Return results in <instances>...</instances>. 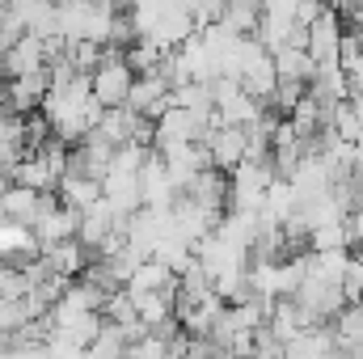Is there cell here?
I'll return each mask as SVG.
<instances>
[{
    "mask_svg": "<svg viewBox=\"0 0 363 359\" xmlns=\"http://www.w3.org/2000/svg\"><path fill=\"white\" fill-rule=\"evenodd\" d=\"M131 85H135V77H131V68L123 64V51H106V60L89 72V97L101 106V110L127 106Z\"/></svg>",
    "mask_w": 363,
    "mask_h": 359,
    "instance_id": "cell-1",
    "label": "cell"
},
{
    "mask_svg": "<svg viewBox=\"0 0 363 359\" xmlns=\"http://www.w3.org/2000/svg\"><path fill=\"white\" fill-rule=\"evenodd\" d=\"M127 224H131V216H123V211H114L106 199H97L93 207L81 211V220H77V241L89 250V258L97 254V245L101 241H110L114 233H127Z\"/></svg>",
    "mask_w": 363,
    "mask_h": 359,
    "instance_id": "cell-2",
    "label": "cell"
},
{
    "mask_svg": "<svg viewBox=\"0 0 363 359\" xmlns=\"http://www.w3.org/2000/svg\"><path fill=\"white\" fill-rule=\"evenodd\" d=\"M338 43H342V21H338V13L325 4L321 17L304 30V55L313 60V68H334V64H338Z\"/></svg>",
    "mask_w": 363,
    "mask_h": 359,
    "instance_id": "cell-3",
    "label": "cell"
},
{
    "mask_svg": "<svg viewBox=\"0 0 363 359\" xmlns=\"http://www.w3.org/2000/svg\"><path fill=\"white\" fill-rule=\"evenodd\" d=\"M203 148H207V165L228 178V174L245 161V131H237V127H216V131L203 140Z\"/></svg>",
    "mask_w": 363,
    "mask_h": 359,
    "instance_id": "cell-4",
    "label": "cell"
},
{
    "mask_svg": "<svg viewBox=\"0 0 363 359\" xmlns=\"http://www.w3.org/2000/svg\"><path fill=\"white\" fill-rule=\"evenodd\" d=\"M182 199H186V203H194L199 211H207L211 220H220V216L228 211V178H224V174H216V170H203L199 178L182 190Z\"/></svg>",
    "mask_w": 363,
    "mask_h": 359,
    "instance_id": "cell-5",
    "label": "cell"
},
{
    "mask_svg": "<svg viewBox=\"0 0 363 359\" xmlns=\"http://www.w3.org/2000/svg\"><path fill=\"white\" fill-rule=\"evenodd\" d=\"M169 106H174V101H169V85H165L161 77H135V85L127 93V110H131L135 118L157 123Z\"/></svg>",
    "mask_w": 363,
    "mask_h": 359,
    "instance_id": "cell-6",
    "label": "cell"
},
{
    "mask_svg": "<svg viewBox=\"0 0 363 359\" xmlns=\"http://www.w3.org/2000/svg\"><path fill=\"white\" fill-rule=\"evenodd\" d=\"M157 157H161V165H165V174H169V182H174V190H178V194L199 178L203 170H211V165H207V148H203V144H182V148L157 153Z\"/></svg>",
    "mask_w": 363,
    "mask_h": 359,
    "instance_id": "cell-7",
    "label": "cell"
},
{
    "mask_svg": "<svg viewBox=\"0 0 363 359\" xmlns=\"http://www.w3.org/2000/svg\"><path fill=\"white\" fill-rule=\"evenodd\" d=\"M43 258V267L51 270L55 279H68V283H77L85 267H89V250L72 237V241H64V245H55V250H47V254H38Z\"/></svg>",
    "mask_w": 363,
    "mask_h": 359,
    "instance_id": "cell-8",
    "label": "cell"
},
{
    "mask_svg": "<svg viewBox=\"0 0 363 359\" xmlns=\"http://www.w3.org/2000/svg\"><path fill=\"white\" fill-rule=\"evenodd\" d=\"M274 64H271V55L267 51H258L250 64H245V72H241V93H250L258 106H267L271 101V93H274Z\"/></svg>",
    "mask_w": 363,
    "mask_h": 359,
    "instance_id": "cell-9",
    "label": "cell"
},
{
    "mask_svg": "<svg viewBox=\"0 0 363 359\" xmlns=\"http://www.w3.org/2000/svg\"><path fill=\"white\" fill-rule=\"evenodd\" d=\"M13 186H26L34 194H55L60 190V174L43 161V157H26L13 165Z\"/></svg>",
    "mask_w": 363,
    "mask_h": 359,
    "instance_id": "cell-10",
    "label": "cell"
},
{
    "mask_svg": "<svg viewBox=\"0 0 363 359\" xmlns=\"http://www.w3.org/2000/svg\"><path fill=\"white\" fill-rule=\"evenodd\" d=\"M216 114H220V127H237V131H250L258 118H262V106L250 97V93H233L224 101H216Z\"/></svg>",
    "mask_w": 363,
    "mask_h": 359,
    "instance_id": "cell-11",
    "label": "cell"
},
{
    "mask_svg": "<svg viewBox=\"0 0 363 359\" xmlns=\"http://www.w3.org/2000/svg\"><path fill=\"white\" fill-rule=\"evenodd\" d=\"M330 351H334V330L330 326H313V330H300L283 347V359H325Z\"/></svg>",
    "mask_w": 363,
    "mask_h": 359,
    "instance_id": "cell-12",
    "label": "cell"
},
{
    "mask_svg": "<svg viewBox=\"0 0 363 359\" xmlns=\"http://www.w3.org/2000/svg\"><path fill=\"white\" fill-rule=\"evenodd\" d=\"M34 207H38V194L26 190V186H9V190L0 194V220H4V224L30 228V224H34Z\"/></svg>",
    "mask_w": 363,
    "mask_h": 359,
    "instance_id": "cell-13",
    "label": "cell"
},
{
    "mask_svg": "<svg viewBox=\"0 0 363 359\" xmlns=\"http://www.w3.org/2000/svg\"><path fill=\"white\" fill-rule=\"evenodd\" d=\"M55 199H60V207H64V211L81 216L85 207H93V203L101 199V182H89V178H60Z\"/></svg>",
    "mask_w": 363,
    "mask_h": 359,
    "instance_id": "cell-14",
    "label": "cell"
},
{
    "mask_svg": "<svg viewBox=\"0 0 363 359\" xmlns=\"http://www.w3.org/2000/svg\"><path fill=\"white\" fill-rule=\"evenodd\" d=\"M271 64H274V81H300V85H308L313 72H317L313 60H308L300 47H283V51H274Z\"/></svg>",
    "mask_w": 363,
    "mask_h": 359,
    "instance_id": "cell-15",
    "label": "cell"
},
{
    "mask_svg": "<svg viewBox=\"0 0 363 359\" xmlns=\"http://www.w3.org/2000/svg\"><path fill=\"white\" fill-rule=\"evenodd\" d=\"M258 17H262V4H224L220 26H224V30H233L237 38H254Z\"/></svg>",
    "mask_w": 363,
    "mask_h": 359,
    "instance_id": "cell-16",
    "label": "cell"
},
{
    "mask_svg": "<svg viewBox=\"0 0 363 359\" xmlns=\"http://www.w3.org/2000/svg\"><path fill=\"white\" fill-rule=\"evenodd\" d=\"M330 250H347L342 224H330V228H313L308 233V254H330Z\"/></svg>",
    "mask_w": 363,
    "mask_h": 359,
    "instance_id": "cell-17",
    "label": "cell"
},
{
    "mask_svg": "<svg viewBox=\"0 0 363 359\" xmlns=\"http://www.w3.org/2000/svg\"><path fill=\"white\" fill-rule=\"evenodd\" d=\"M342 300H347V304H359L363 300V250L351 254V263H347V275H342Z\"/></svg>",
    "mask_w": 363,
    "mask_h": 359,
    "instance_id": "cell-18",
    "label": "cell"
},
{
    "mask_svg": "<svg viewBox=\"0 0 363 359\" xmlns=\"http://www.w3.org/2000/svg\"><path fill=\"white\" fill-rule=\"evenodd\" d=\"M30 292V283H26V275H21V267H4L0 263V300H21Z\"/></svg>",
    "mask_w": 363,
    "mask_h": 359,
    "instance_id": "cell-19",
    "label": "cell"
},
{
    "mask_svg": "<svg viewBox=\"0 0 363 359\" xmlns=\"http://www.w3.org/2000/svg\"><path fill=\"white\" fill-rule=\"evenodd\" d=\"M17 326H26V317H21V304H13V300H0V338H9Z\"/></svg>",
    "mask_w": 363,
    "mask_h": 359,
    "instance_id": "cell-20",
    "label": "cell"
}]
</instances>
